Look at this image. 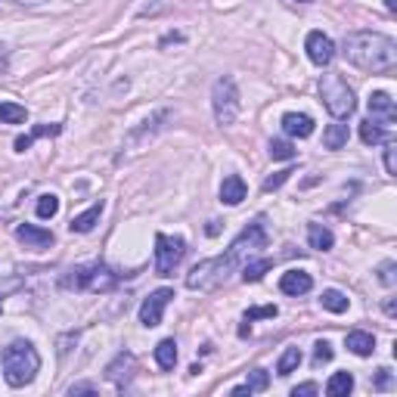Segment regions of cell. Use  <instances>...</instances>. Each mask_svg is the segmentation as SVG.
Segmentation results:
<instances>
[{
	"label": "cell",
	"instance_id": "obj_3",
	"mask_svg": "<svg viewBox=\"0 0 397 397\" xmlns=\"http://www.w3.org/2000/svg\"><path fill=\"white\" fill-rule=\"evenodd\" d=\"M320 99H323L326 112L335 118V121H345V118L354 115V109H357V97H354L351 84H348L341 75L329 72L320 78Z\"/></svg>",
	"mask_w": 397,
	"mask_h": 397
},
{
	"label": "cell",
	"instance_id": "obj_11",
	"mask_svg": "<svg viewBox=\"0 0 397 397\" xmlns=\"http://www.w3.org/2000/svg\"><path fill=\"white\" fill-rule=\"evenodd\" d=\"M134 370H137L134 354H118V357L106 366V378H109L115 388H128V382L134 378Z\"/></svg>",
	"mask_w": 397,
	"mask_h": 397
},
{
	"label": "cell",
	"instance_id": "obj_32",
	"mask_svg": "<svg viewBox=\"0 0 397 397\" xmlns=\"http://www.w3.org/2000/svg\"><path fill=\"white\" fill-rule=\"evenodd\" d=\"M385 171L391 177L397 174V143L394 140H385Z\"/></svg>",
	"mask_w": 397,
	"mask_h": 397
},
{
	"label": "cell",
	"instance_id": "obj_20",
	"mask_svg": "<svg viewBox=\"0 0 397 397\" xmlns=\"http://www.w3.org/2000/svg\"><path fill=\"white\" fill-rule=\"evenodd\" d=\"M99 215H103V202H97L93 208H87L84 215L72 217V224H69V227H72V233H91V230L99 224Z\"/></svg>",
	"mask_w": 397,
	"mask_h": 397
},
{
	"label": "cell",
	"instance_id": "obj_25",
	"mask_svg": "<svg viewBox=\"0 0 397 397\" xmlns=\"http://www.w3.org/2000/svg\"><path fill=\"white\" fill-rule=\"evenodd\" d=\"M320 304H323L329 313H345L351 301H348V295H341L339 289H326V292L320 295Z\"/></svg>",
	"mask_w": 397,
	"mask_h": 397
},
{
	"label": "cell",
	"instance_id": "obj_5",
	"mask_svg": "<svg viewBox=\"0 0 397 397\" xmlns=\"http://www.w3.org/2000/svg\"><path fill=\"white\" fill-rule=\"evenodd\" d=\"M236 264H239V261H236L230 252L221 254V258H208V261H202V264H195V267L189 270L187 286L189 289H215L227 280L230 270H233Z\"/></svg>",
	"mask_w": 397,
	"mask_h": 397
},
{
	"label": "cell",
	"instance_id": "obj_26",
	"mask_svg": "<svg viewBox=\"0 0 397 397\" xmlns=\"http://www.w3.org/2000/svg\"><path fill=\"white\" fill-rule=\"evenodd\" d=\"M28 118L25 106L19 103H0V124H22Z\"/></svg>",
	"mask_w": 397,
	"mask_h": 397
},
{
	"label": "cell",
	"instance_id": "obj_41",
	"mask_svg": "<svg viewBox=\"0 0 397 397\" xmlns=\"http://www.w3.org/2000/svg\"><path fill=\"white\" fill-rule=\"evenodd\" d=\"M205 233H208V236H217V233H221V227H217V221H208V227H205Z\"/></svg>",
	"mask_w": 397,
	"mask_h": 397
},
{
	"label": "cell",
	"instance_id": "obj_37",
	"mask_svg": "<svg viewBox=\"0 0 397 397\" xmlns=\"http://www.w3.org/2000/svg\"><path fill=\"white\" fill-rule=\"evenodd\" d=\"M59 130H62L59 124H40V128L32 130V137H34V140H38V137H56Z\"/></svg>",
	"mask_w": 397,
	"mask_h": 397
},
{
	"label": "cell",
	"instance_id": "obj_44",
	"mask_svg": "<svg viewBox=\"0 0 397 397\" xmlns=\"http://www.w3.org/2000/svg\"><path fill=\"white\" fill-rule=\"evenodd\" d=\"M385 7H388L391 13H394V10H397V0H385Z\"/></svg>",
	"mask_w": 397,
	"mask_h": 397
},
{
	"label": "cell",
	"instance_id": "obj_38",
	"mask_svg": "<svg viewBox=\"0 0 397 397\" xmlns=\"http://www.w3.org/2000/svg\"><path fill=\"white\" fill-rule=\"evenodd\" d=\"M69 394H97V385L93 382H81V385H72V388H69Z\"/></svg>",
	"mask_w": 397,
	"mask_h": 397
},
{
	"label": "cell",
	"instance_id": "obj_33",
	"mask_svg": "<svg viewBox=\"0 0 397 397\" xmlns=\"http://www.w3.org/2000/svg\"><path fill=\"white\" fill-rule=\"evenodd\" d=\"M391 385H394V376H391V370H376V376H372V388L376 391H388Z\"/></svg>",
	"mask_w": 397,
	"mask_h": 397
},
{
	"label": "cell",
	"instance_id": "obj_4",
	"mask_svg": "<svg viewBox=\"0 0 397 397\" xmlns=\"http://www.w3.org/2000/svg\"><path fill=\"white\" fill-rule=\"evenodd\" d=\"M118 286V276L112 274L109 267H103V264H81V267H72L69 274L62 276V289H69V292H112V289Z\"/></svg>",
	"mask_w": 397,
	"mask_h": 397
},
{
	"label": "cell",
	"instance_id": "obj_7",
	"mask_svg": "<svg viewBox=\"0 0 397 397\" xmlns=\"http://www.w3.org/2000/svg\"><path fill=\"white\" fill-rule=\"evenodd\" d=\"M183 252H187V242L180 236H156V274L158 276H171L174 267L183 261Z\"/></svg>",
	"mask_w": 397,
	"mask_h": 397
},
{
	"label": "cell",
	"instance_id": "obj_34",
	"mask_svg": "<svg viewBox=\"0 0 397 397\" xmlns=\"http://www.w3.org/2000/svg\"><path fill=\"white\" fill-rule=\"evenodd\" d=\"M317 351H313V363L317 366H323V363H329V360H333V345H329V341H317Z\"/></svg>",
	"mask_w": 397,
	"mask_h": 397
},
{
	"label": "cell",
	"instance_id": "obj_22",
	"mask_svg": "<svg viewBox=\"0 0 397 397\" xmlns=\"http://www.w3.org/2000/svg\"><path fill=\"white\" fill-rule=\"evenodd\" d=\"M345 143H348V124L335 121V124H329V128L323 130V146H326V149H341Z\"/></svg>",
	"mask_w": 397,
	"mask_h": 397
},
{
	"label": "cell",
	"instance_id": "obj_23",
	"mask_svg": "<svg viewBox=\"0 0 397 397\" xmlns=\"http://www.w3.org/2000/svg\"><path fill=\"white\" fill-rule=\"evenodd\" d=\"M156 363L162 366V370H174V363H177V341L174 339H162L156 345Z\"/></svg>",
	"mask_w": 397,
	"mask_h": 397
},
{
	"label": "cell",
	"instance_id": "obj_14",
	"mask_svg": "<svg viewBox=\"0 0 397 397\" xmlns=\"http://www.w3.org/2000/svg\"><path fill=\"white\" fill-rule=\"evenodd\" d=\"M282 130H286L289 137H311L313 134V118L311 115H301V112H289V115H282Z\"/></svg>",
	"mask_w": 397,
	"mask_h": 397
},
{
	"label": "cell",
	"instance_id": "obj_39",
	"mask_svg": "<svg viewBox=\"0 0 397 397\" xmlns=\"http://www.w3.org/2000/svg\"><path fill=\"white\" fill-rule=\"evenodd\" d=\"M317 385L307 382V385H298V388H292V397H307V394H317Z\"/></svg>",
	"mask_w": 397,
	"mask_h": 397
},
{
	"label": "cell",
	"instance_id": "obj_40",
	"mask_svg": "<svg viewBox=\"0 0 397 397\" xmlns=\"http://www.w3.org/2000/svg\"><path fill=\"white\" fill-rule=\"evenodd\" d=\"M385 313H388V317H394V313H397V307H394V298H385Z\"/></svg>",
	"mask_w": 397,
	"mask_h": 397
},
{
	"label": "cell",
	"instance_id": "obj_45",
	"mask_svg": "<svg viewBox=\"0 0 397 397\" xmlns=\"http://www.w3.org/2000/svg\"><path fill=\"white\" fill-rule=\"evenodd\" d=\"M298 3H311V0H298Z\"/></svg>",
	"mask_w": 397,
	"mask_h": 397
},
{
	"label": "cell",
	"instance_id": "obj_28",
	"mask_svg": "<svg viewBox=\"0 0 397 397\" xmlns=\"http://www.w3.org/2000/svg\"><path fill=\"white\" fill-rule=\"evenodd\" d=\"M59 215V199L53 193H47V195H40L38 199V217L40 221H50V217H56Z\"/></svg>",
	"mask_w": 397,
	"mask_h": 397
},
{
	"label": "cell",
	"instance_id": "obj_43",
	"mask_svg": "<svg viewBox=\"0 0 397 397\" xmlns=\"http://www.w3.org/2000/svg\"><path fill=\"white\" fill-rule=\"evenodd\" d=\"M16 3H22V7H38V3H44V0H16Z\"/></svg>",
	"mask_w": 397,
	"mask_h": 397
},
{
	"label": "cell",
	"instance_id": "obj_19",
	"mask_svg": "<svg viewBox=\"0 0 397 397\" xmlns=\"http://www.w3.org/2000/svg\"><path fill=\"white\" fill-rule=\"evenodd\" d=\"M307 242H311V248H317V252H329V248L335 245V236L329 227H323V224H311L307 227Z\"/></svg>",
	"mask_w": 397,
	"mask_h": 397
},
{
	"label": "cell",
	"instance_id": "obj_12",
	"mask_svg": "<svg viewBox=\"0 0 397 397\" xmlns=\"http://www.w3.org/2000/svg\"><path fill=\"white\" fill-rule=\"evenodd\" d=\"M370 118L382 121L385 128H391V124L397 121V106H394V99H391L385 91H376L370 97Z\"/></svg>",
	"mask_w": 397,
	"mask_h": 397
},
{
	"label": "cell",
	"instance_id": "obj_2",
	"mask_svg": "<svg viewBox=\"0 0 397 397\" xmlns=\"http://www.w3.org/2000/svg\"><path fill=\"white\" fill-rule=\"evenodd\" d=\"M40 370V354L34 351L32 341H13L10 348H3V378L10 388H22L28 385Z\"/></svg>",
	"mask_w": 397,
	"mask_h": 397
},
{
	"label": "cell",
	"instance_id": "obj_6",
	"mask_svg": "<svg viewBox=\"0 0 397 397\" xmlns=\"http://www.w3.org/2000/svg\"><path fill=\"white\" fill-rule=\"evenodd\" d=\"M211 109H215V118L221 128L233 124L236 115H239V91H236V81L230 75L217 78L215 87H211Z\"/></svg>",
	"mask_w": 397,
	"mask_h": 397
},
{
	"label": "cell",
	"instance_id": "obj_15",
	"mask_svg": "<svg viewBox=\"0 0 397 397\" xmlns=\"http://www.w3.org/2000/svg\"><path fill=\"white\" fill-rule=\"evenodd\" d=\"M280 289L286 295H307L313 289V280H311V274H304V270H289V274H282Z\"/></svg>",
	"mask_w": 397,
	"mask_h": 397
},
{
	"label": "cell",
	"instance_id": "obj_21",
	"mask_svg": "<svg viewBox=\"0 0 397 397\" xmlns=\"http://www.w3.org/2000/svg\"><path fill=\"white\" fill-rule=\"evenodd\" d=\"M354 391V376L351 372H335L329 382H326V394L329 397H348Z\"/></svg>",
	"mask_w": 397,
	"mask_h": 397
},
{
	"label": "cell",
	"instance_id": "obj_9",
	"mask_svg": "<svg viewBox=\"0 0 397 397\" xmlns=\"http://www.w3.org/2000/svg\"><path fill=\"white\" fill-rule=\"evenodd\" d=\"M304 50H307V59H311L313 65H329L335 59V44L329 34L323 32H311L304 40Z\"/></svg>",
	"mask_w": 397,
	"mask_h": 397
},
{
	"label": "cell",
	"instance_id": "obj_10",
	"mask_svg": "<svg viewBox=\"0 0 397 397\" xmlns=\"http://www.w3.org/2000/svg\"><path fill=\"white\" fill-rule=\"evenodd\" d=\"M264 245H267V230H264V224H248V230H242V236L227 252L233 254L236 261H242L245 252H254V248H264Z\"/></svg>",
	"mask_w": 397,
	"mask_h": 397
},
{
	"label": "cell",
	"instance_id": "obj_29",
	"mask_svg": "<svg viewBox=\"0 0 397 397\" xmlns=\"http://www.w3.org/2000/svg\"><path fill=\"white\" fill-rule=\"evenodd\" d=\"M298 152H295V146L289 143V140H274L270 143V158H276V162H289V158H295Z\"/></svg>",
	"mask_w": 397,
	"mask_h": 397
},
{
	"label": "cell",
	"instance_id": "obj_42",
	"mask_svg": "<svg viewBox=\"0 0 397 397\" xmlns=\"http://www.w3.org/2000/svg\"><path fill=\"white\" fill-rule=\"evenodd\" d=\"M230 394H236V397H242V394H252V391H248V385H239V388H233V391H230Z\"/></svg>",
	"mask_w": 397,
	"mask_h": 397
},
{
	"label": "cell",
	"instance_id": "obj_13",
	"mask_svg": "<svg viewBox=\"0 0 397 397\" xmlns=\"http://www.w3.org/2000/svg\"><path fill=\"white\" fill-rule=\"evenodd\" d=\"M16 239L25 242V248H47L53 245V233L44 227H34V224H19L16 227Z\"/></svg>",
	"mask_w": 397,
	"mask_h": 397
},
{
	"label": "cell",
	"instance_id": "obj_31",
	"mask_svg": "<svg viewBox=\"0 0 397 397\" xmlns=\"http://www.w3.org/2000/svg\"><path fill=\"white\" fill-rule=\"evenodd\" d=\"M248 391H267V385H270V376H267V370H252V376H248Z\"/></svg>",
	"mask_w": 397,
	"mask_h": 397
},
{
	"label": "cell",
	"instance_id": "obj_17",
	"mask_svg": "<svg viewBox=\"0 0 397 397\" xmlns=\"http://www.w3.org/2000/svg\"><path fill=\"white\" fill-rule=\"evenodd\" d=\"M360 140L366 146H378L388 140V128L382 121H376V118H366V121H360Z\"/></svg>",
	"mask_w": 397,
	"mask_h": 397
},
{
	"label": "cell",
	"instance_id": "obj_27",
	"mask_svg": "<svg viewBox=\"0 0 397 397\" xmlns=\"http://www.w3.org/2000/svg\"><path fill=\"white\" fill-rule=\"evenodd\" d=\"M298 366H301V351L298 348H286L280 363H276V372H280V376H289V372H295Z\"/></svg>",
	"mask_w": 397,
	"mask_h": 397
},
{
	"label": "cell",
	"instance_id": "obj_1",
	"mask_svg": "<svg viewBox=\"0 0 397 397\" xmlns=\"http://www.w3.org/2000/svg\"><path fill=\"white\" fill-rule=\"evenodd\" d=\"M345 56L351 65L372 75H385L397 65V44L378 32H354L345 38Z\"/></svg>",
	"mask_w": 397,
	"mask_h": 397
},
{
	"label": "cell",
	"instance_id": "obj_24",
	"mask_svg": "<svg viewBox=\"0 0 397 397\" xmlns=\"http://www.w3.org/2000/svg\"><path fill=\"white\" fill-rule=\"evenodd\" d=\"M274 270V261L270 258H258V261H248L245 267H242V282H258L264 280V274Z\"/></svg>",
	"mask_w": 397,
	"mask_h": 397
},
{
	"label": "cell",
	"instance_id": "obj_30",
	"mask_svg": "<svg viewBox=\"0 0 397 397\" xmlns=\"http://www.w3.org/2000/svg\"><path fill=\"white\" fill-rule=\"evenodd\" d=\"M276 304H264V307H248L245 311V323H254V320H270V317H276Z\"/></svg>",
	"mask_w": 397,
	"mask_h": 397
},
{
	"label": "cell",
	"instance_id": "obj_18",
	"mask_svg": "<svg viewBox=\"0 0 397 397\" xmlns=\"http://www.w3.org/2000/svg\"><path fill=\"white\" fill-rule=\"evenodd\" d=\"M345 345H348V351L357 354V357H370V354L376 351V339H372L370 333H363V329H357V333H348Z\"/></svg>",
	"mask_w": 397,
	"mask_h": 397
},
{
	"label": "cell",
	"instance_id": "obj_16",
	"mask_svg": "<svg viewBox=\"0 0 397 397\" xmlns=\"http://www.w3.org/2000/svg\"><path fill=\"white\" fill-rule=\"evenodd\" d=\"M242 199H245V180H242L239 174L224 177V183H221V202L224 205H239Z\"/></svg>",
	"mask_w": 397,
	"mask_h": 397
},
{
	"label": "cell",
	"instance_id": "obj_8",
	"mask_svg": "<svg viewBox=\"0 0 397 397\" xmlns=\"http://www.w3.org/2000/svg\"><path fill=\"white\" fill-rule=\"evenodd\" d=\"M174 298V289H158V292H152L149 298L140 304V323L143 326H158L165 317V307H168V301Z\"/></svg>",
	"mask_w": 397,
	"mask_h": 397
},
{
	"label": "cell",
	"instance_id": "obj_35",
	"mask_svg": "<svg viewBox=\"0 0 397 397\" xmlns=\"http://www.w3.org/2000/svg\"><path fill=\"white\" fill-rule=\"evenodd\" d=\"M394 270H397V264L394 261H385L382 267H378V282H382V286H394Z\"/></svg>",
	"mask_w": 397,
	"mask_h": 397
},
{
	"label": "cell",
	"instance_id": "obj_36",
	"mask_svg": "<svg viewBox=\"0 0 397 397\" xmlns=\"http://www.w3.org/2000/svg\"><path fill=\"white\" fill-rule=\"evenodd\" d=\"M289 174H292V171H280V174L267 177V180H264V193H270V189L282 187V183H286V180H289Z\"/></svg>",
	"mask_w": 397,
	"mask_h": 397
}]
</instances>
